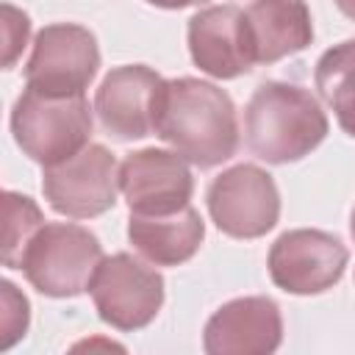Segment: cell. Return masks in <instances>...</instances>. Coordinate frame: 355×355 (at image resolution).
I'll list each match as a JSON object with an SVG mask.
<instances>
[{"label":"cell","instance_id":"6da1fadb","mask_svg":"<svg viewBox=\"0 0 355 355\" xmlns=\"http://www.w3.org/2000/svg\"><path fill=\"white\" fill-rule=\"evenodd\" d=\"M155 136L200 169L230 161L239 150V116L230 94L211 80L172 78L155 105Z\"/></svg>","mask_w":355,"mask_h":355},{"label":"cell","instance_id":"7a4b0ae2","mask_svg":"<svg viewBox=\"0 0 355 355\" xmlns=\"http://www.w3.org/2000/svg\"><path fill=\"white\" fill-rule=\"evenodd\" d=\"M330 122L319 100L294 83H261L244 108V139L255 158L291 164L311 155L327 136Z\"/></svg>","mask_w":355,"mask_h":355},{"label":"cell","instance_id":"3957f363","mask_svg":"<svg viewBox=\"0 0 355 355\" xmlns=\"http://www.w3.org/2000/svg\"><path fill=\"white\" fill-rule=\"evenodd\" d=\"M92 125L86 94L55 97L25 86L11 111L17 147L42 166H55L92 144Z\"/></svg>","mask_w":355,"mask_h":355},{"label":"cell","instance_id":"277c9868","mask_svg":"<svg viewBox=\"0 0 355 355\" xmlns=\"http://www.w3.org/2000/svg\"><path fill=\"white\" fill-rule=\"evenodd\" d=\"M103 258V244L89 227L44 222L25 247L19 269L39 294L67 300L89 291Z\"/></svg>","mask_w":355,"mask_h":355},{"label":"cell","instance_id":"5b68a950","mask_svg":"<svg viewBox=\"0 0 355 355\" xmlns=\"http://www.w3.org/2000/svg\"><path fill=\"white\" fill-rule=\"evenodd\" d=\"M89 294L105 324L122 333L147 327L164 305V277L130 252H114L100 261Z\"/></svg>","mask_w":355,"mask_h":355},{"label":"cell","instance_id":"8992f818","mask_svg":"<svg viewBox=\"0 0 355 355\" xmlns=\"http://www.w3.org/2000/svg\"><path fill=\"white\" fill-rule=\"evenodd\" d=\"M97 69L100 47L94 33L75 22H55L44 25L33 39L25 64V86L55 97L86 94Z\"/></svg>","mask_w":355,"mask_h":355},{"label":"cell","instance_id":"52a82bcc","mask_svg":"<svg viewBox=\"0 0 355 355\" xmlns=\"http://www.w3.org/2000/svg\"><path fill=\"white\" fill-rule=\"evenodd\" d=\"M214 225L230 239H261L280 219L275 178L255 164H236L216 175L205 191Z\"/></svg>","mask_w":355,"mask_h":355},{"label":"cell","instance_id":"ba28073f","mask_svg":"<svg viewBox=\"0 0 355 355\" xmlns=\"http://www.w3.org/2000/svg\"><path fill=\"white\" fill-rule=\"evenodd\" d=\"M42 191L55 214L69 219H94L116 205L119 164L103 144H86L78 155L44 166Z\"/></svg>","mask_w":355,"mask_h":355},{"label":"cell","instance_id":"9c48e42d","mask_svg":"<svg viewBox=\"0 0 355 355\" xmlns=\"http://www.w3.org/2000/svg\"><path fill=\"white\" fill-rule=\"evenodd\" d=\"M347 261L349 250L338 236L316 227H297L277 236L266 266L277 288L286 294L311 297L333 288L344 277Z\"/></svg>","mask_w":355,"mask_h":355},{"label":"cell","instance_id":"30bf717a","mask_svg":"<svg viewBox=\"0 0 355 355\" xmlns=\"http://www.w3.org/2000/svg\"><path fill=\"white\" fill-rule=\"evenodd\" d=\"M119 191L130 214L161 216L191 205L194 178L186 158L175 150L144 147L119 164Z\"/></svg>","mask_w":355,"mask_h":355},{"label":"cell","instance_id":"8fae6325","mask_svg":"<svg viewBox=\"0 0 355 355\" xmlns=\"http://www.w3.org/2000/svg\"><path fill=\"white\" fill-rule=\"evenodd\" d=\"M164 83L144 64L114 67L94 94V114L103 130L116 141H136L155 133V105Z\"/></svg>","mask_w":355,"mask_h":355},{"label":"cell","instance_id":"7c38bea8","mask_svg":"<svg viewBox=\"0 0 355 355\" xmlns=\"http://www.w3.org/2000/svg\"><path fill=\"white\" fill-rule=\"evenodd\" d=\"M189 53L194 67L219 80H233L252 69L247 17L239 6H208L189 19Z\"/></svg>","mask_w":355,"mask_h":355},{"label":"cell","instance_id":"4fadbf2b","mask_svg":"<svg viewBox=\"0 0 355 355\" xmlns=\"http://www.w3.org/2000/svg\"><path fill=\"white\" fill-rule=\"evenodd\" d=\"M283 341V316L269 297H239L225 302L202 330L208 355H269Z\"/></svg>","mask_w":355,"mask_h":355},{"label":"cell","instance_id":"5bb4252c","mask_svg":"<svg viewBox=\"0 0 355 355\" xmlns=\"http://www.w3.org/2000/svg\"><path fill=\"white\" fill-rule=\"evenodd\" d=\"M244 17L255 64H275L313 42V19L305 0H255Z\"/></svg>","mask_w":355,"mask_h":355},{"label":"cell","instance_id":"9a60e30c","mask_svg":"<svg viewBox=\"0 0 355 355\" xmlns=\"http://www.w3.org/2000/svg\"><path fill=\"white\" fill-rule=\"evenodd\" d=\"M205 239V222L197 208L186 205L175 214L144 216L130 214L128 241L133 250L155 266H180L197 255Z\"/></svg>","mask_w":355,"mask_h":355},{"label":"cell","instance_id":"2e32d148","mask_svg":"<svg viewBox=\"0 0 355 355\" xmlns=\"http://www.w3.org/2000/svg\"><path fill=\"white\" fill-rule=\"evenodd\" d=\"M313 80L319 97L333 108L341 130L355 139V39L324 50L316 61Z\"/></svg>","mask_w":355,"mask_h":355},{"label":"cell","instance_id":"e0dca14e","mask_svg":"<svg viewBox=\"0 0 355 355\" xmlns=\"http://www.w3.org/2000/svg\"><path fill=\"white\" fill-rule=\"evenodd\" d=\"M3 263L8 269H19L25 247L36 236V230L44 225V216L39 205L19 191L3 194Z\"/></svg>","mask_w":355,"mask_h":355},{"label":"cell","instance_id":"ac0fdd59","mask_svg":"<svg viewBox=\"0 0 355 355\" xmlns=\"http://www.w3.org/2000/svg\"><path fill=\"white\" fill-rule=\"evenodd\" d=\"M0 294H3V319H0L3 338H0V347L8 349V347H14L28 333L31 305H28V297L19 294L11 280H3L0 283Z\"/></svg>","mask_w":355,"mask_h":355},{"label":"cell","instance_id":"d6986e66","mask_svg":"<svg viewBox=\"0 0 355 355\" xmlns=\"http://www.w3.org/2000/svg\"><path fill=\"white\" fill-rule=\"evenodd\" d=\"M28 33H31V19L25 11L14 8L11 3H3V67L11 69L17 55L22 53L25 42H28Z\"/></svg>","mask_w":355,"mask_h":355},{"label":"cell","instance_id":"ffe728a7","mask_svg":"<svg viewBox=\"0 0 355 355\" xmlns=\"http://www.w3.org/2000/svg\"><path fill=\"white\" fill-rule=\"evenodd\" d=\"M150 6H158V8H189V6H200V3H208V0H147Z\"/></svg>","mask_w":355,"mask_h":355},{"label":"cell","instance_id":"44dd1931","mask_svg":"<svg viewBox=\"0 0 355 355\" xmlns=\"http://www.w3.org/2000/svg\"><path fill=\"white\" fill-rule=\"evenodd\" d=\"M336 6H338V11H341L344 17L355 19V0H336Z\"/></svg>","mask_w":355,"mask_h":355},{"label":"cell","instance_id":"7402d4cb","mask_svg":"<svg viewBox=\"0 0 355 355\" xmlns=\"http://www.w3.org/2000/svg\"><path fill=\"white\" fill-rule=\"evenodd\" d=\"M349 233H352V239H355V208H352V214H349Z\"/></svg>","mask_w":355,"mask_h":355}]
</instances>
